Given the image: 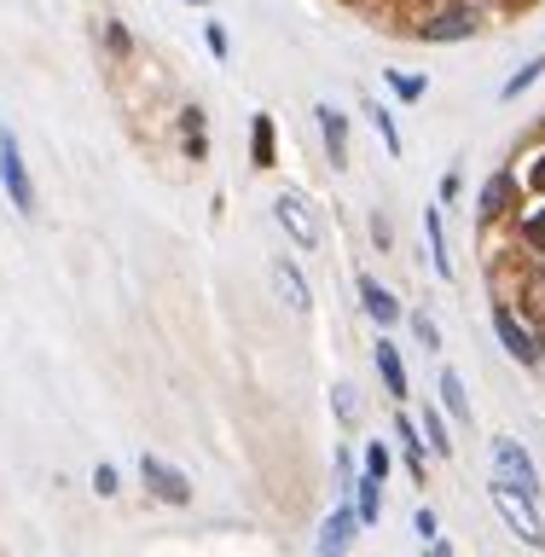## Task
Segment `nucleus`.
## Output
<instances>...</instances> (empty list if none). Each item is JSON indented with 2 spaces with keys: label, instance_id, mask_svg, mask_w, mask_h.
Masks as SVG:
<instances>
[{
  "label": "nucleus",
  "instance_id": "20e7f679",
  "mask_svg": "<svg viewBox=\"0 0 545 557\" xmlns=\"http://www.w3.org/2000/svg\"><path fill=\"white\" fill-rule=\"evenodd\" d=\"M487 320H494V337H499V348L511 355L522 372H534V366H545V348H540V331L522 320V308L517 302H494L487 308Z\"/></svg>",
  "mask_w": 545,
  "mask_h": 557
},
{
  "label": "nucleus",
  "instance_id": "5701e85b",
  "mask_svg": "<svg viewBox=\"0 0 545 557\" xmlns=\"http://www.w3.org/2000/svg\"><path fill=\"white\" fill-rule=\"evenodd\" d=\"M331 476H337V499H355V482H360V447L337 442V453H331Z\"/></svg>",
  "mask_w": 545,
  "mask_h": 557
},
{
  "label": "nucleus",
  "instance_id": "7c9ffc66",
  "mask_svg": "<svg viewBox=\"0 0 545 557\" xmlns=\"http://www.w3.org/2000/svg\"><path fill=\"white\" fill-rule=\"evenodd\" d=\"M366 238H372V250H383V256L395 250V226H389V215H383V209H372V215H366Z\"/></svg>",
  "mask_w": 545,
  "mask_h": 557
},
{
  "label": "nucleus",
  "instance_id": "9d476101",
  "mask_svg": "<svg viewBox=\"0 0 545 557\" xmlns=\"http://www.w3.org/2000/svg\"><path fill=\"white\" fill-rule=\"evenodd\" d=\"M355 534H360L355 499H337V511L320 522V534H313V557H348L355 552Z\"/></svg>",
  "mask_w": 545,
  "mask_h": 557
},
{
  "label": "nucleus",
  "instance_id": "9b49d317",
  "mask_svg": "<svg viewBox=\"0 0 545 557\" xmlns=\"http://www.w3.org/2000/svg\"><path fill=\"white\" fill-rule=\"evenodd\" d=\"M395 453H400V465H407V476L418 487H430V442H424V430H418L412 412H395Z\"/></svg>",
  "mask_w": 545,
  "mask_h": 557
},
{
  "label": "nucleus",
  "instance_id": "473e14b6",
  "mask_svg": "<svg viewBox=\"0 0 545 557\" xmlns=\"http://www.w3.org/2000/svg\"><path fill=\"white\" fill-rule=\"evenodd\" d=\"M459 198H465V163H447V174H442V191H435V203L453 209Z\"/></svg>",
  "mask_w": 545,
  "mask_h": 557
},
{
  "label": "nucleus",
  "instance_id": "a211bd4d",
  "mask_svg": "<svg viewBox=\"0 0 545 557\" xmlns=\"http://www.w3.org/2000/svg\"><path fill=\"white\" fill-rule=\"evenodd\" d=\"M181 157H186V163H203V157H209V116H203V104H181Z\"/></svg>",
  "mask_w": 545,
  "mask_h": 557
},
{
  "label": "nucleus",
  "instance_id": "cd10ccee",
  "mask_svg": "<svg viewBox=\"0 0 545 557\" xmlns=\"http://www.w3.org/2000/svg\"><path fill=\"white\" fill-rule=\"evenodd\" d=\"M366 116H372V128H377V139H383V151H389V157H400V151H407V139H400V122H395V111H389V104H383V99H372V104H366Z\"/></svg>",
  "mask_w": 545,
  "mask_h": 557
},
{
  "label": "nucleus",
  "instance_id": "72a5a7b5",
  "mask_svg": "<svg viewBox=\"0 0 545 557\" xmlns=\"http://www.w3.org/2000/svg\"><path fill=\"white\" fill-rule=\"evenodd\" d=\"M412 529H418V540H424V546H430V540H442V511H435V505H418V511H412Z\"/></svg>",
  "mask_w": 545,
  "mask_h": 557
},
{
  "label": "nucleus",
  "instance_id": "0eeeda50",
  "mask_svg": "<svg viewBox=\"0 0 545 557\" xmlns=\"http://www.w3.org/2000/svg\"><path fill=\"white\" fill-rule=\"evenodd\" d=\"M139 482H146V494L157 505H169V511H186L191 505V476L181 465H169L163 453H139Z\"/></svg>",
  "mask_w": 545,
  "mask_h": 557
},
{
  "label": "nucleus",
  "instance_id": "dca6fc26",
  "mask_svg": "<svg viewBox=\"0 0 545 557\" xmlns=\"http://www.w3.org/2000/svg\"><path fill=\"white\" fill-rule=\"evenodd\" d=\"M273 285L290 302V313H313V285H308V273H302V261H296V256L273 261Z\"/></svg>",
  "mask_w": 545,
  "mask_h": 557
},
{
  "label": "nucleus",
  "instance_id": "c756f323",
  "mask_svg": "<svg viewBox=\"0 0 545 557\" xmlns=\"http://www.w3.org/2000/svg\"><path fill=\"white\" fill-rule=\"evenodd\" d=\"M517 181H522V198H545V139H540L529 157H522Z\"/></svg>",
  "mask_w": 545,
  "mask_h": 557
},
{
  "label": "nucleus",
  "instance_id": "1a4fd4ad",
  "mask_svg": "<svg viewBox=\"0 0 545 557\" xmlns=\"http://www.w3.org/2000/svg\"><path fill=\"white\" fill-rule=\"evenodd\" d=\"M355 290H360V308H366V320H372V325L383 331V337H389L395 325H407V308H400V296H395L389 285H383L377 273H360V278H355Z\"/></svg>",
  "mask_w": 545,
  "mask_h": 557
},
{
  "label": "nucleus",
  "instance_id": "6e6552de",
  "mask_svg": "<svg viewBox=\"0 0 545 557\" xmlns=\"http://www.w3.org/2000/svg\"><path fill=\"white\" fill-rule=\"evenodd\" d=\"M273 221L285 226V238L296 244V250H320V244H325L320 215H313V203L302 198V191H278V198H273Z\"/></svg>",
  "mask_w": 545,
  "mask_h": 557
},
{
  "label": "nucleus",
  "instance_id": "b1692460",
  "mask_svg": "<svg viewBox=\"0 0 545 557\" xmlns=\"http://www.w3.org/2000/svg\"><path fill=\"white\" fill-rule=\"evenodd\" d=\"M383 87H389L400 104H418L430 94V76H424V70H383Z\"/></svg>",
  "mask_w": 545,
  "mask_h": 557
},
{
  "label": "nucleus",
  "instance_id": "ddd939ff",
  "mask_svg": "<svg viewBox=\"0 0 545 557\" xmlns=\"http://www.w3.org/2000/svg\"><path fill=\"white\" fill-rule=\"evenodd\" d=\"M505 233H511V244H517V250L529 256V261H545V198H529V203H522V215L505 226Z\"/></svg>",
  "mask_w": 545,
  "mask_h": 557
},
{
  "label": "nucleus",
  "instance_id": "aec40b11",
  "mask_svg": "<svg viewBox=\"0 0 545 557\" xmlns=\"http://www.w3.org/2000/svg\"><path fill=\"white\" fill-rule=\"evenodd\" d=\"M418 430H424V442L435 459H453V418L442 412V400H430V407H418Z\"/></svg>",
  "mask_w": 545,
  "mask_h": 557
},
{
  "label": "nucleus",
  "instance_id": "2f4dec72",
  "mask_svg": "<svg viewBox=\"0 0 545 557\" xmlns=\"http://www.w3.org/2000/svg\"><path fill=\"white\" fill-rule=\"evenodd\" d=\"M203 47H209V59H215V64L233 59V35H226V24H215V17H209V24H203Z\"/></svg>",
  "mask_w": 545,
  "mask_h": 557
},
{
  "label": "nucleus",
  "instance_id": "f8f14e48",
  "mask_svg": "<svg viewBox=\"0 0 545 557\" xmlns=\"http://www.w3.org/2000/svg\"><path fill=\"white\" fill-rule=\"evenodd\" d=\"M372 366H377V377H383V389H389V400L395 407H407L412 400V372H407V355L389 343V337H377V348H372Z\"/></svg>",
  "mask_w": 545,
  "mask_h": 557
},
{
  "label": "nucleus",
  "instance_id": "423d86ee",
  "mask_svg": "<svg viewBox=\"0 0 545 557\" xmlns=\"http://www.w3.org/2000/svg\"><path fill=\"white\" fill-rule=\"evenodd\" d=\"M487 453H494V476H505L511 487H522L534 505L545 499V482H540V465H534V453L517 442V435H494L487 442Z\"/></svg>",
  "mask_w": 545,
  "mask_h": 557
},
{
  "label": "nucleus",
  "instance_id": "39448f33",
  "mask_svg": "<svg viewBox=\"0 0 545 557\" xmlns=\"http://www.w3.org/2000/svg\"><path fill=\"white\" fill-rule=\"evenodd\" d=\"M0 191L12 198L17 215H35V209H41V198H35V174H29L24 146H17L12 128H0Z\"/></svg>",
  "mask_w": 545,
  "mask_h": 557
},
{
  "label": "nucleus",
  "instance_id": "f704fd0d",
  "mask_svg": "<svg viewBox=\"0 0 545 557\" xmlns=\"http://www.w3.org/2000/svg\"><path fill=\"white\" fill-rule=\"evenodd\" d=\"M116 487H122L116 465H94V494H99V499H116Z\"/></svg>",
  "mask_w": 545,
  "mask_h": 557
},
{
  "label": "nucleus",
  "instance_id": "2eb2a0df",
  "mask_svg": "<svg viewBox=\"0 0 545 557\" xmlns=\"http://www.w3.org/2000/svg\"><path fill=\"white\" fill-rule=\"evenodd\" d=\"M424 250H430V268L435 278H453V244H447V209L442 203H424Z\"/></svg>",
  "mask_w": 545,
  "mask_h": 557
},
{
  "label": "nucleus",
  "instance_id": "bb28decb",
  "mask_svg": "<svg viewBox=\"0 0 545 557\" xmlns=\"http://www.w3.org/2000/svg\"><path fill=\"white\" fill-rule=\"evenodd\" d=\"M355 517H360V529H377L383 522V482H372V476L355 482Z\"/></svg>",
  "mask_w": 545,
  "mask_h": 557
},
{
  "label": "nucleus",
  "instance_id": "f3484780",
  "mask_svg": "<svg viewBox=\"0 0 545 557\" xmlns=\"http://www.w3.org/2000/svg\"><path fill=\"white\" fill-rule=\"evenodd\" d=\"M435 400H442V412L453 418V424H476V400H470L465 377L453 372V366H442V372H435Z\"/></svg>",
  "mask_w": 545,
  "mask_h": 557
},
{
  "label": "nucleus",
  "instance_id": "7ed1b4c3",
  "mask_svg": "<svg viewBox=\"0 0 545 557\" xmlns=\"http://www.w3.org/2000/svg\"><path fill=\"white\" fill-rule=\"evenodd\" d=\"M487 499H494V511L505 517V529H511L529 552H545V517L540 505L522 494V487H511L505 476H487Z\"/></svg>",
  "mask_w": 545,
  "mask_h": 557
},
{
  "label": "nucleus",
  "instance_id": "e433bc0d",
  "mask_svg": "<svg viewBox=\"0 0 545 557\" xmlns=\"http://www.w3.org/2000/svg\"><path fill=\"white\" fill-rule=\"evenodd\" d=\"M186 7H215V0H186Z\"/></svg>",
  "mask_w": 545,
  "mask_h": 557
},
{
  "label": "nucleus",
  "instance_id": "4be33fe9",
  "mask_svg": "<svg viewBox=\"0 0 545 557\" xmlns=\"http://www.w3.org/2000/svg\"><path fill=\"white\" fill-rule=\"evenodd\" d=\"M360 389H355V383H348V377H337V383H331V418H337V430H355L360 424Z\"/></svg>",
  "mask_w": 545,
  "mask_h": 557
},
{
  "label": "nucleus",
  "instance_id": "412c9836",
  "mask_svg": "<svg viewBox=\"0 0 545 557\" xmlns=\"http://www.w3.org/2000/svg\"><path fill=\"white\" fill-rule=\"evenodd\" d=\"M400 465V453H395V435H372V442L360 447V476H372V482H389V470Z\"/></svg>",
  "mask_w": 545,
  "mask_h": 557
},
{
  "label": "nucleus",
  "instance_id": "393cba45",
  "mask_svg": "<svg viewBox=\"0 0 545 557\" xmlns=\"http://www.w3.org/2000/svg\"><path fill=\"white\" fill-rule=\"evenodd\" d=\"M540 76H545V52H534L529 64H517L511 76H505V87H499V104H517V99L529 94V87H534Z\"/></svg>",
  "mask_w": 545,
  "mask_h": 557
},
{
  "label": "nucleus",
  "instance_id": "4468645a",
  "mask_svg": "<svg viewBox=\"0 0 545 557\" xmlns=\"http://www.w3.org/2000/svg\"><path fill=\"white\" fill-rule=\"evenodd\" d=\"M313 122H320V146H325V163L331 169H348V116L337 104H313Z\"/></svg>",
  "mask_w": 545,
  "mask_h": 557
},
{
  "label": "nucleus",
  "instance_id": "c85d7f7f",
  "mask_svg": "<svg viewBox=\"0 0 545 557\" xmlns=\"http://www.w3.org/2000/svg\"><path fill=\"white\" fill-rule=\"evenodd\" d=\"M407 325H412V343L424 348V355H442V325H435L430 308H407Z\"/></svg>",
  "mask_w": 545,
  "mask_h": 557
},
{
  "label": "nucleus",
  "instance_id": "f03ea898",
  "mask_svg": "<svg viewBox=\"0 0 545 557\" xmlns=\"http://www.w3.org/2000/svg\"><path fill=\"white\" fill-rule=\"evenodd\" d=\"M522 215V181H517V169L511 163H499L487 181L476 186V233H499V226H511Z\"/></svg>",
  "mask_w": 545,
  "mask_h": 557
},
{
  "label": "nucleus",
  "instance_id": "a878e982",
  "mask_svg": "<svg viewBox=\"0 0 545 557\" xmlns=\"http://www.w3.org/2000/svg\"><path fill=\"white\" fill-rule=\"evenodd\" d=\"M99 47L111 52L116 64H122V59H134V35H128V24H122L116 12H104V17H99Z\"/></svg>",
  "mask_w": 545,
  "mask_h": 557
},
{
  "label": "nucleus",
  "instance_id": "6ab92c4d",
  "mask_svg": "<svg viewBox=\"0 0 545 557\" xmlns=\"http://www.w3.org/2000/svg\"><path fill=\"white\" fill-rule=\"evenodd\" d=\"M273 163H278V122H273L268 111H256V116H250V169L268 174Z\"/></svg>",
  "mask_w": 545,
  "mask_h": 557
},
{
  "label": "nucleus",
  "instance_id": "c9c22d12",
  "mask_svg": "<svg viewBox=\"0 0 545 557\" xmlns=\"http://www.w3.org/2000/svg\"><path fill=\"white\" fill-rule=\"evenodd\" d=\"M424 557H453V540H447V534H442V540H430Z\"/></svg>",
  "mask_w": 545,
  "mask_h": 557
},
{
  "label": "nucleus",
  "instance_id": "f257e3e1",
  "mask_svg": "<svg viewBox=\"0 0 545 557\" xmlns=\"http://www.w3.org/2000/svg\"><path fill=\"white\" fill-rule=\"evenodd\" d=\"M412 41L424 47H453V41H476L487 29V7L482 0H430L424 12H412Z\"/></svg>",
  "mask_w": 545,
  "mask_h": 557
}]
</instances>
